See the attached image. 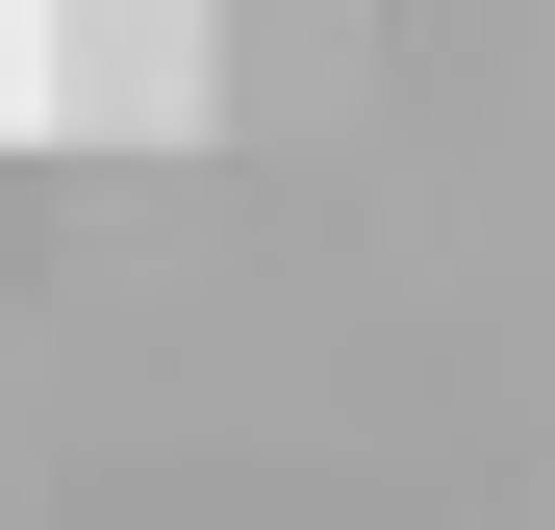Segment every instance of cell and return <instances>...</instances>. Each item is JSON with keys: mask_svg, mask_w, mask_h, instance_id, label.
<instances>
[{"mask_svg": "<svg viewBox=\"0 0 555 530\" xmlns=\"http://www.w3.org/2000/svg\"><path fill=\"white\" fill-rule=\"evenodd\" d=\"M51 76H76V127H102V152L203 127V0H76V26H51Z\"/></svg>", "mask_w": 555, "mask_h": 530, "instance_id": "cell-1", "label": "cell"}, {"mask_svg": "<svg viewBox=\"0 0 555 530\" xmlns=\"http://www.w3.org/2000/svg\"><path fill=\"white\" fill-rule=\"evenodd\" d=\"M26 253H51V177H26V152H0V279H26Z\"/></svg>", "mask_w": 555, "mask_h": 530, "instance_id": "cell-2", "label": "cell"}]
</instances>
